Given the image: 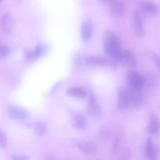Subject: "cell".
I'll list each match as a JSON object with an SVG mask.
<instances>
[{
  "label": "cell",
  "instance_id": "cell-1",
  "mask_svg": "<svg viewBox=\"0 0 160 160\" xmlns=\"http://www.w3.org/2000/svg\"><path fill=\"white\" fill-rule=\"evenodd\" d=\"M104 52L113 60H116L122 51L119 39L111 32H108L104 39Z\"/></svg>",
  "mask_w": 160,
  "mask_h": 160
},
{
  "label": "cell",
  "instance_id": "cell-2",
  "mask_svg": "<svg viewBox=\"0 0 160 160\" xmlns=\"http://www.w3.org/2000/svg\"><path fill=\"white\" fill-rule=\"evenodd\" d=\"M145 16L140 9L134 11L132 14V24L133 30L137 36L142 38L145 34Z\"/></svg>",
  "mask_w": 160,
  "mask_h": 160
},
{
  "label": "cell",
  "instance_id": "cell-3",
  "mask_svg": "<svg viewBox=\"0 0 160 160\" xmlns=\"http://www.w3.org/2000/svg\"><path fill=\"white\" fill-rule=\"evenodd\" d=\"M126 81L129 88L140 89L144 84V77L136 71H129L126 76Z\"/></svg>",
  "mask_w": 160,
  "mask_h": 160
},
{
  "label": "cell",
  "instance_id": "cell-4",
  "mask_svg": "<svg viewBox=\"0 0 160 160\" xmlns=\"http://www.w3.org/2000/svg\"><path fill=\"white\" fill-rule=\"evenodd\" d=\"M87 111L89 115L93 118L98 117L102 114V108L95 94L92 91H90L89 94Z\"/></svg>",
  "mask_w": 160,
  "mask_h": 160
},
{
  "label": "cell",
  "instance_id": "cell-5",
  "mask_svg": "<svg viewBox=\"0 0 160 160\" xmlns=\"http://www.w3.org/2000/svg\"><path fill=\"white\" fill-rule=\"evenodd\" d=\"M117 61L122 66L128 68H134L136 64L134 54L128 49H122Z\"/></svg>",
  "mask_w": 160,
  "mask_h": 160
},
{
  "label": "cell",
  "instance_id": "cell-6",
  "mask_svg": "<svg viewBox=\"0 0 160 160\" xmlns=\"http://www.w3.org/2000/svg\"><path fill=\"white\" fill-rule=\"evenodd\" d=\"M117 98L119 109L124 110L130 106L128 88L120 87L117 91Z\"/></svg>",
  "mask_w": 160,
  "mask_h": 160
},
{
  "label": "cell",
  "instance_id": "cell-7",
  "mask_svg": "<svg viewBox=\"0 0 160 160\" xmlns=\"http://www.w3.org/2000/svg\"><path fill=\"white\" fill-rule=\"evenodd\" d=\"M8 114L11 118L14 120H27L29 118V113L21 108L10 105L8 107Z\"/></svg>",
  "mask_w": 160,
  "mask_h": 160
},
{
  "label": "cell",
  "instance_id": "cell-8",
  "mask_svg": "<svg viewBox=\"0 0 160 160\" xmlns=\"http://www.w3.org/2000/svg\"><path fill=\"white\" fill-rule=\"evenodd\" d=\"M130 106L134 108L139 107L142 102V94L140 89L128 88Z\"/></svg>",
  "mask_w": 160,
  "mask_h": 160
},
{
  "label": "cell",
  "instance_id": "cell-9",
  "mask_svg": "<svg viewBox=\"0 0 160 160\" xmlns=\"http://www.w3.org/2000/svg\"><path fill=\"white\" fill-rule=\"evenodd\" d=\"M77 147L83 152L89 154V155H95L98 153V149L96 145L90 141H87L82 140L78 141L76 144Z\"/></svg>",
  "mask_w": 160,
  "mask_h": 160
},
{
  "label": "cell",
  "instance_id": "cell-10",
  "mask_svg": "<svg viewBox=\"0 0 160 160\" xmlns=\"http://www.w3.org/2000/svg\"><path fill=\"white\" fill-rule=\"evenodd\" d=\"M85 62L89 66H112V62L108 61L104 58L99 56H88L86 59Z\"/></svg>",
  "mask_w": 160,
  "mask_h": 160
},
{
  "label": "cell",
  "instance_id": "cell-11",
  "mask_svg": "<svg viewBox=\"0 0 160 160\" xmlns=\"http://www.w3.org/2000/svg\"><path fill=\"white\" fill-rule=\"evenodd\" d=\"M145 153L149 160H157L158 152L151 138H148L145 146Z\"/></svg>",
  "mask_w": 160,
  "mask_h": 160
},
{
  "label": "cell",
  "instance_id": "cell-12",
  "mask_svg": "<svg viewBox=\"0 0 160 160\" xmlns=\"http://www.w3.org/2000/svg\"><path fill=\"white\" fill-rule=\"evenodd\" d=\"M92 34V25L91 22L87 19L83 22L81 28V36L84 42H88Z\"/></svg>",
  "mask_w": 160,
  "mask_h": 160
},
{
  "label": "cell",
  "instance_id": "cell-13",
  "mask_svg": "<svg viewBox=\"0 0 160 160\" xmlns=\"http://www.w3.org/2000/svg\"><path fill=\"white\" fill-rule=\"evenodd\" d=\"M139 9L146 15H154L157 13V6L151 1L147 0L141 1L139 3Z\"/></svg>",
  "mask_w": 160,
  "mask_h": 160
},
{
  "label": "cell",
  "instance_id": "cell-14",
  "mask_svg": "<svg viewBox=\"0 0 160 160\" xmlns=\"http://www.w3.org/2000/svg\"><path fill=\"white\" fill-rule=\"evenodd\" d=\"M14 24L12 16L10 13L4 14L1 20V25L3 31L6 33H10Z\"/></svg>",
  "mask_w": 160,
  "mask_h": 160
},
{
  "label": "cell",
  "instance_id": "cell-15",
  "mask_svg": "<svg viewBox=\"0 0 160 160\" xmlns=\"http://www.w3.org/2000/svg\"><path fill=\"white\" fill-rule=\"evenodd\" d=\"M124 3L121 0H111L110 2V11L111 14L115 18L121 16L124 12Z\"/></svg>",
  "mask_w": 160,
  "mask_h": 160
},
{
  "label": "cell",
  "instance_id": "cell-16",
  "mask_svg": "<svg viewBox=\"0 0 160 160\" xmlns=\"http://www.w3.org/2000/svg\"><path fill=\"white\" fill-rule=\"evenodd\" d=\"M66 94L69 96L79 99H84L87 95L86 90L80 87H72L68 89Z\"/></svg>",
  "mask_w": 160,
  "mask_h": 160
},
{
  "label": "cell",
  "instance_id": "cell-17",
  "mask_svg": "<svg viewBox=\"0 0 160 160\" xmlns=\"http://www.w3.org/2000/svg\"><path fill=\"white\" fill-rule=\"evenodd\" d=\"M72 126L80 129H85L87 126V122L85 118L79 113L72 114Z\"/></svg>",
  "mask_w": 160,
  "mask_h": 160
},
{
  "label": "cell",
  "instance_id": "cell-18",
  "mask_svg": "<svg viewBox=\"0 0 160 160\" xmlns=\"http://www.w3.org/2000/svg\"><path fill=\"white\" fill-rule=\"evenodd\" d=\"M148 132L149 134L154 135L158 133L160 131V120L156 116H152L149 123Z\"/></svg>",
  "mask_w": 160,
  "mask_h": 160
},
{
  "label": "cell",
  "instance_id": "cell-19",
  "mask_svg": "<svg viewBox=\"0 0 160 160\" xmlns=\"http://www.w3.org/2000/svg\"><path fill=\"white\" fill-rule=\"evenodd\" d=\"M34 131L38 136H44L48 131L47 124L42 121L36 122L34 126Z\"/></svg>",
  "mask_w": 160,
  "mask_h": 160
},
{
  "label": "cell",
  "instance_id": "cell-20",
  "mask_svg": "<svg viewBox=\"0 0 160 160\" xmlns=\"http://www.w3.org/2000/svg\"><path fill=\"white\" fill-rule=\"evenodd\" d=\"M144 84L147 83L151 86H155L157 84V81L156 78L153 76V75L151 74H149L146 76H144Z\"/></svg>",
  "mask_w": 160,
  "mask_h": 160
},
{
  "label": "cell",
  "instance_id": "cell-21",
  "mask_svg": "<svg viewBox=\"0 0 160 160\" xmlns=\"http://www.w3.org/2000/svg\"><path fill=\"white\" fill-rule=\"evenodd\" d=\"M121 160H130L131 159V152L128 148H125L121 151L120 154Z\"/></svg>",
  "mask_w": 160,
  "mask_h": 160
},
{
  "label": "cell",
  "instance_id": "cell-22",
  "mask_svg": "<svg viewBox=\"0 0 160 160\" xmlns=\"http://www.w3.org/2000/svg\"><path fill=\"white\" fill-rule=\"evenodd\" d=\"M8 145V138L6 134L0 130V147L4 148Z\"/></svg>",
  "mask_w": 160,
  "mask_h": 160
},
{
  "label": "cell",
  "instance_id": "cell-23",
  "mask_svg": "<svg viewBox=\"0 0 160 160\" xmlns=\"http://www.w3.org/2000/svg\"><path fill=\"white\" fill-rule=\"evenodd\" d=\"M9 49L0 42V58L7 57L9 54Z\"/></svg>",
  "mask_w": 160,
  "mask_h": 160
},
{
  "label": "cell",
  "instance_id": "cell-24",
  "mask_svg": "<svg viewBox=\"0 0 160 160\" xmlns=\"http://www.w3.org/2000/svg\"><path fill=\"white\" fill-rule=\"evenodd\" d=\"M44 53V47L42 46L41 45H39L35 49L34 53V58L36 59H38L39 57H41Z\"/></svg>",
  "mask_w": 160,
  "mask_h": 160
},
{
  "label": "cell",
  "instance_id": "cell-25",
  "mask_svg": "<svg viewBox=\"0 0 160 160\" xmlns=\"http://www.w3.org/2000/svg\"><path fill=\"white\" fill-rule=\"evenodd\" d=\"M12 160H30L31 158L26 155H21L18 154H14L11 156Z\"/></svg>",
  "mask_w": 160,
  "mask_h": 160
},
{
  "label": "cell",
  "instance_id": "cell-26",
  "mask_svg": "<svg viewBox=\"0 0 160 160\" xmlns=\"http://www.w3.org/2000/svg\"><path fill=\"white\" fill-rule=\"evenodd\" d=\"M25 56H26V58L28 59H30L32 58V57L33 56V53L30 51V50H28L26 53H25Z\"/></svg>",
  "mask_w": 160,
  "mask_h": 160
},
{
  "label": "cell",
  "instance_id": "cell-27",
  "mask_svg": "<svg viewBox=\"0 0 160 160\" xmlns=\"http://www.w3.org/2000/svg\"><path fill=\"white\" fill-rule=\"evenodd\" d=\"M155 63L157 64V66H158L159 70H160V58H158V57H155L154 58Z\"/></svg>",
  "mask_w": 160,
  "mask_h": 160
},
{
  "label": "cell",
  "instance_id": "cell-28",
  "mask_svg": "<svg viewBox=\"0 0 160 160\" xmlns=\"http://www.w3.org/2000/svg\"><path fill=\"white\" fill-rule=\"evenodd\" d=\"M118 146H119V140L116 139V141L114 142V144L113 146V149L114 151H116V149L118 148Z\"/></svg>",
  "mask_w": 160,
  "mask_h": 160
},
{
  "label": "cell",
  "instance_id": "cell-29",
  "mask_svg": "<svg viewBox=\"0 0 160 160\" xmlns=\"http://www.w3.org/2000/svg\"><path fill=\"white\" fill-rule=\"evenodd\" d=\"M46 160H56V159L52 157H48L46 159Z\"/></svg>",
  "mask_w": 160,
  "mask_h": 160
},
{
  "label": "cell",
  "instance_id": "cell-30",
  "mask_svg": "<svg viewBox=\"0 0 160 160\" xmlns=\"http://www.w3.org/2000/svg\"><path fill=\"white\" fill-rule=\"evenodd\" d=\"M2 1V0H0V2H1V1Z\"/></svg>",
  "mask_w": 160,
  "mask_h": 160
}]
</instances>
